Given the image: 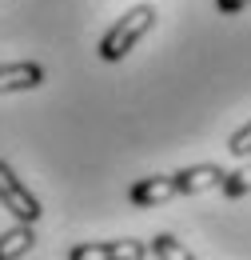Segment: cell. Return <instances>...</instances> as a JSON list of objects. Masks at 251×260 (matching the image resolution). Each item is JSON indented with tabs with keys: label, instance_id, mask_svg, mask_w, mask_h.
Masks as SVG:
<instances>
[{
	"label": "cell",
	"instance_id": "6",
	"mask_svg": "<svg viewBox=\"0 0 251 260\" xmlns=\"http://www.w3.org/2000/svg\"><path fill=\"white\" fill-rule=\"evenodd\" d=\"M44 84V64L36 60H12V64H0V92H28Z\"/></svg>",
	"mask_w": 251,
	"mask_h": 260
},
{
	"label": "cell",
	"instance_id": "3",
	"mask_svg": "<svg viewBox=\"0 0 251 260\" xmlns=\"http://www.w3.org/2000/svg\"><path fill=\"white\" fill-rule=\"evenodd\" d=\"M72 260H144L152 256V248L144 240H96V244H72Z\"/></svg>",
	"mask_w": 251,
	"mask_h": 260
},
{
	"label": "cell",
	"instance_id": "8",
	"mask_svg": "<svg viewBox=\"0 0 251 260\" xmlns=\"http://www.w3.org/2000/svg\"><path fill=\"white\" fill-rule=\"evenodd\" d=\"M148 248H152L156 260H191V248L180 244L176 236H168V232H159L156 240H148Z\"/></svg>",
	"mask_w": 251,
	"mask_h": 260
},
{
	"label": "cell",
	"instance_id": "5",
	"mask_svg": "<svg viewBox=\"0 0 251 260\" xmlns=\"http://www.w3.org/2000/svg\"><path fill=\"white\" fill-rule=\"evenodd\" d=\"M223 176H227V168L223 164H191L184 172H176V188L180 196H195V192H207V188H220Z\"/></svg>",
	"mask_w": 251,
	"mask_h": 260
},
{
	"label": "cell",
	"instance_id": "1",
	"mask_svg": "<svg viewBox=\"0 0 251 260\" xmlns=\"http://www.w3.org/2000/svg\"><path fill=\"white\" fill-rule=\"evenodd\" d=\"M152 24H156V8H148V4H140V8L124 12V16L104 32V40H100V60H108V64L124 60L128 52L140 44V36L152 32Z\"/></svg>",
	"mask_w": 251,
	"mask_h": 260
},
{
	"label": "cell",
	"instance_id": "10",
	"mask_svg": "<svg viewBox=\"0 0 251 260\" xmlns=\"http://www.w3.org/2000/svg\"><path fill=\"white\" fill-rule=\"evenodd\" d=\"M227 152H231V156H239V160H243V156H251V120H247L239 132H235V136H231Z\"/></svg>",
	"mask_w": 251,
	"mask_h": 260
},
{
	"label": "cell",
	"instance_id": "9",
	"mask_svg": "<svg viewBox=\"0 0 251 260\" xmlns=\"http://www.w3.org/2000/svg\"><path fill=\"white\" fill-rule=\"evenodd\" d=\"M220 192L231 196V200H239V196L251 192V160H243V168H239V172H227V176H223Z\"/></svg>",
	"mask_w": 251,
	"mask_h": 260
},
{
	"label": "cell",
	"instance_id": "4",
	"mask_svg": "<svg viewBox=\"0 0 251 260\" xmlns=\"http://www.w3.org/2000/svg\"><path fill=\"white\" fill-rule=\"evenodd\" d=\"M180 188H176V176H144V180H136L132 188H128V200L136 204V208H156V204H168V200H176Z\"/></svg>",
	"mask_w": 251,
	"mask_h": 260
},
{
	"label": "cell",
	"instance_id": "2",
	"mask_svg": "<svg viewBox=\"0 0 251 260\" xmlns=\"http://www.w3.org/2000/svg\"><path fill=\"white\" fill-rule=\"evenodd\" d=\"M0 204H4L16 220H24V224H36V220H40V200L20 184V176L12 172L8 160H0Z\"/></svg>",
	"mask_w": 251,
	"mask_h": 260
},
{
	"label": "cell",
	"instance_id": "7",
	"mask_svg": "<svg viewBox=\"0 0 251 260\" xmlns=\"http://www.w3.org/2000/svg\"><path fill=\"white\" fill-rule=\"evenodd\" d=\"M32 244H36V232H32V224L16 220V228H12V232H4V236H0V260H8V256H24Z\"/></svg>",
	"mask_w": 251,
	"mask_h": 260
},
{
	"label": "cell",
	"instance_id": "11",
	"mask_svg": "<svg viewBox=\"0 0 251 260\" xmlns=\"http://www.w3.org/2000/svg\"><path fill=\"white\" fill-rule=\"evenodd\" d=\"M251 0H216V8H220V16H235V12H243Z\"/></svg>",
	"mask_w": 251,
	"mask_h": 260
}]
</instances>
